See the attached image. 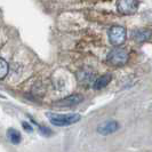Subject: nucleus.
I'll list each match as a JSON object with an SVG mask.
<instances>
[{"mask_svg": "<svg viewBox=\"0 0 152 152\" xmlns=\"http://www.w3.org/2000/svg\"><path fill=\"white\" fill-rule=\"evenodd\" d=\"M83 101H84L83 95H80V94H73V95H70L68 97H64V99L55 102L54 105H56L58 109H66V107H76L78 104H80Z\"/></svg>", "mask_w": 152, "mask_h": 152, "instance_id": "5", "label": "nucleus"}, {"mask_svg": "<svg viewBox=\"0 0 152 152\" xmlns=\"http://www.w3.org/2000/svg\"><path fill=\"white\" fill-rule=\"evenodd\" d=\"M117 9L122 15H133L138 9L137 0H118Z\"/></svg>", "mask_w": 152, "mask_h": 152, "instance_id": "4", "label": "nucleus"}, {"mask_svg": "<svg viewBox=\"0 0 152 152\" xmlns=\"http://www.w3.org/2000/svg\"><path fill=\"white\" fill-rule=\"evenodd\" d=\"M7 137L13 144H18L21 142V140H22L21 133L18 130L14 129V128H9L7 130Z\"/></svg>", "mask_w": 152, "mask_h": 152, "instance_id": "9", "label": "nucleus"}, {"mask_svg": "<svg viewBox=\"0 0 152 152\" xmlns=\"http://www.w3.org/2000/svg\"><path fill=\"white\" fill-rule=\"evenodd\" d=\"M81 119V115L78 113H70V114H49V121L54 126H69L72 124H76Z\"/></svg>", "mask_w": 152, "mask_h": 152, "instance_id": "2", "label": "nucleus"}, {"mask_svg": "<svg viewBox=\"0 0 152 152\" xmlns=\"http://www.w3.org/2000/svg\"><path fill=\"white\" fill-rule=\"evenodd\" d=\"M111 80H112V76L111 75H103V76H101L99 78H97L95 81H94V85H93V87H94V89H96V91H99V89H103L104 87H107V85L111 83Z\"/></svg>", "mask_w": 152, "mask_h": 152, "instance_id": "8", "label": "nucleus"}, {"mask_svg": "<svg viewBox=\"0 0 152 152\" xmlns=\"http://www.w3.org/2000/svg\"><path fill=\"white\" fill-rule=\"evenodd\" d=\"M133 39L137 44H143L152 39V31L149 29H137L133 32Z\"/></svg>", "mask_w": 152, "mask_h": 152, "instance_id": "7", "label": "nucleus"}, {"mask_svg": "<svg viewBox=\"0 0 152 152\" xmlns=\"http://www.w3.org/2000/svg\"><path fill=\"white\" fill-rule=\"evenodd\" d=\"M78 78H79V81L80 83H91V78H93V75L91 73H87L86 71H81L78 73Z\"/></svg>", "mask_w": 152, "mask_h": 152, "instance_id": "11", "label": "nucleus"}, {"mask_svg": "<svg viewBox=\"0 0 152 152\" xmlns=\"http://www.w3.org/2000/svg\"><path fill=\"white\" fill-rule=\"evenodd\" d=\"M118 129H119V124L114 120H109L99 125L97 127V133L101 135H110L112 133H115Z\"/></svg>", "mask_w": 152, "mask_h": 152, "instance_id": "6", "label": "nucleus"}, {"mask_svg": "<svg viewBox=\"0 0 152 152\" xmlns=\"http://www.w3.org/2000/svg\"><path fill=\"white\" fill-rule=\"evenodd\" d=\"M8 63L4 58L0 57V80L4 79L8 73Z\"/></svg>", "mask_w": 152, "mask_h": 152, "instance_id": "10", "label": "nucleus"}, {"mask_svg": "<svg viewBox=\"0 0 152 152\" xmlns=\"http://www.w3.org/2000/svg\"><path fill=\"white\" fill-rule=\"evenodd\" d=\"M22 125H23V128L26 130V132H33V128H32V126H31L30 124H28V122L23 121Z\"/></svg>", "mask_w": 152, "mask_h": 152, "instance_id": "13", "label": "nucleus"}, {"mask_svg": "<svg viewBox=\"0 0 152 152\" xmlns=\"http://www.w3.org/2000/svg\"><path fill=\"white\" fill-rule=\"evenodd\" d=\"M109 40L113 46H121L126 41L127 31L121 25H114L109 30Z\"/></svg>", "mask_w": 152, "mask_h": 152, "instance_id": "3", "label": "nucleus"}, {"mask_svg": "<svg viewBox=\"0 0 152 152\" xmlns=\"http://www.w3.org/2000/svg\"><path fill=\"white\" fill-rule=\"evenodd\" d=\"M39 129L42 132V134H45L46 136H48V134H52L53 132L49 129V128H47V127H44V126H39Z\"/></svg>", "mask_w": 152, "mask_h": 152, "instance_id": "12", "label": "nucleus"}, {"mask_svg": "<svg viewBox=\"0 0 152 152\" xmlns=\"http://www.w3.org/2000/svg\"><path fill=\"white\" fill-rule=\"evenodd\" d=\"M128 60H129V53L126 49L120 48L118 46L107 54V63L112 66H122L128 62Z\"/></svg>", "mask_w": 152, "mask_h": 152, "instance_id": "1", "label": "nucleus"}]
</instances>
